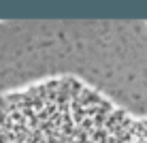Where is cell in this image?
Segmentation results:
<instances>
[{
    "label": "cell",
    "instance_id": "cell-1",
    "mask_svg": "<svg viewBox=\"0 0 147 143\" xmlns=\"http://www.w3.org/2000/svg\"><path fill=\"white\" fill-rule=\"evenodd\" d=\"M2 143H147V122L79 88L30 113Z\"/></svg>",
    "mask_w": 147,
    "mask_h": 143
}]
</instances>
